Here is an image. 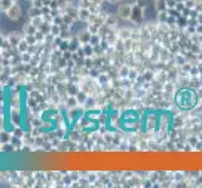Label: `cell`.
Wrapping results in <instances>:
<instances>
[{"mask_svg":"<svg viewBox=\"0 0 202 188\" xmlns=\"http://www.w3.org/2000/svg\"><path fill=\"white\" fill-rule=\"evenodd\" d=\"M13 88L10 85H5L3 90V105H1V119L3 128L6 133H13L15 125L13 123L11 112H13Z\"/></svg>","mask_w":202,"mask_h":188,"instance_id":"1","label":"cell"},{"mask_svg":"<svg viewBox=\"0 0 202 188\" xmlns=\"http://www.w3.org/2000/svg\"><path fill=\"white\" fill-rule=\"evenodd\" d=\"M18 108H19V113H18V124L21 132L29 133L30 132V124L28 119V103H26V88L25 85H19L18 88Z\"/></svg>","mask_w":202,"mask_h":188,"instance_id":"2","label":"cell"},{"mask_svg":"<svg viewBox=\"0 0 202 188\" xmlns=\"http://www.w3.org/2000/svg\"><path fill=\"white\" fill-rule=\"evenodd\" d=\"M121 13H119V15L121 16H123V18H128V16L132 14V9L129 6H127V5H124V6H122V9L119 10Z\"/></svg>","mask_w":202,"mask_h":188,"instance_id":"3","label":"cell"}]
</instances>
